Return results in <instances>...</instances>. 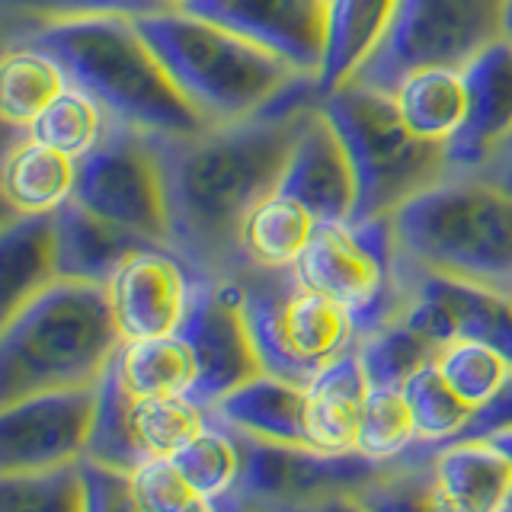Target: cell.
<instances>
[{"label": "cell", "mask_w": 512, "mask_h": 512, "mask_svg": "<svg viewBox=\"0 0 512 512\" xmlns=\"http://www.w3.org/2000/svg\"><path fill=\"white\" fill-rule=\"evenodd\" d=\"M320 109L336 125L356 170L359 196L352 221L391 218L448 176L445 144L416 138L400 119L394 93L349 80L320 96Z\"/></svg>", "instance_id": "cell-6"}, {"label": "cell", "mask_w": 512, "mask_h": 512, "mask_svg": "<svg viewBox=\"0 0 512 512\" xmlns=\"http://www.w3.org/2000/svg\"><path fill=\"white\" fill-rule=\"evenodd\" d=\"M317 228L320 221L314 218L308 205L276 189L244 221V231H240L244 266L292 269L304 247L311 244Z\"/></svg>", "instance_id": "cell-26"}, {"label": "cell", "mask_w": 512, "mask_h": 512, "mask_svg": "<svg viewBox=\"0 0 512 512\" xmlns=\"http://www.w3.org/2000/svg\"><path fill=\"white\" fill-rule=\"evenodd\" d=\"M439 375L448 381L468 407H484L487 400L503 388L512 375V365L500 349L477 340H455L448 343L436 359Z\"/></svg>", "instance_id": "cell-39"}, {"label": "cell", "mask_w": 512, "mask_h": 512, "mask_svg": "<svg viewBox=\"0 0 512 512\" xmlns=\"http://www.w3.org/2000/svg\"><path fill=\"white\" fill-rule=\"evenodd\" d=\"M503 7L506 0H397L388 36L352 80L394 93L420 68H464L506 39Z\"/></svg>", "instance_id": "cell-9"}, {"label": "cell", "mask_w": 512, "mask_h": 512, "mask_svg": "<svg viewBox=\"0 0 512 512\" xmlns=\"http://www.w3.org/2000/svg\"><path fill=\"white\" fill-rule=\"evenodd\" d=\"M512 429V375L496 391L484 407H477L468 429L461 432V439H490V436H500V432Z\"/></svg>", "instance_id": "cell-43"}, {"label": "cell", "mask_w": 512, "mask_h": 512, "mask_svg": "<svg viewBox=\"0 0 512 512\" xmlns=\"http://www.w3.org/2000/svg\"><path fill=\"white\" fill-rule=\"evenodd\" d=\"M397 0H330L327 48L317 74V96L349 84L362 64L375 55L394 20Z\"/></svg>", "instance_id": "cell-24"}, {"label": "cell", "mask_w": 512, "mask_h": 512, "mask_svg": "<svg viewBox=\"0 0 512 512\" xmlns=\"http://www.w3.org/2000/svg\"><path fill=\"white\" fill-rule=\"evenodd\" d=\"M461 71L468 112L445 144L448 173H484L512 138V42H493Z\"/></svg>", "instance_id": "cell-16"}, {"label": "cell", "mask_w": 512, "mask_h": 512, "mask_svg": "<svg viewBox=\"0 0 512 512\" xmlns=\"http://www.w3.org/2000/svg\"><path fill=\"white\" fill-rule=\"evenodd\" d=\"M240 301H244V292L237 279L199 276L196 295L180 327L199 365L196 388L189 397H196L208 410L263 372Z\"/></svg>", "instance_id": "cell-13"}, {"label": "cell", "mask_w": 512, "mask_h": 512, "mask_svg": "<svg viewBox=\"0 0 512 512\" xmlns=\"http://www.w3.org/2000/svg\"><path fill=\"white\" fill-rule=\"evenodd\" d=\"M237 32L317 80L327 48L330 0H186L180 7Z\"/></svg>", "instance_id": "cell-15"}, {"label": "cell", "mask_w": 512, "mask_h": 512, "mask_svg": "<svg viewBox=\"0 0 512 512\" xmlns=\"http://www.w3.org/2000/svg\"><path fill=\"white\" fill-rule=\"evenodd\" d=\"M439 487L455 512H506L512 458L496 439H455L432 452Z\"/></svg>", "instance_id": "cell-19"}, {"label": "cell", "mask_w": 512, "mask_h": 512, "mask_svg": "<svg viewBox=\"0 0 512 512\" xmlns=\"http://www.w3.org/2000/svg\"><path fill=\"white\" fill-rule=\"evenodd\" d=\"M157 138L109 119L103 141L77 160L74 199L128 234L170 247V208Z\"/></svg>", "instance_id": "cell-10"}, {"label": "cell", "mask_w": 512, "mask_h": 512, "mask_svg": "<svg viewBox=\"0 0 512 512\" xmlns=\"http://www.w3.org/2000/svg\"><path fill=\"white\" fill-rule=\"evenodd\" d=\"M0 186H4V212L55 215L74 199L77 160L23 135L7 144Z\"/></svg>", "instance_id": "cell-23"}, {"label": "cell", "mask_w": 512, "mask_h": 512, "mask_svg": "<svg viewBox=\"0 0 512 512\" xmlns=\"http://www.w3.org/2000/svg\"><path fill=\"white\" fill-rule=\"evenodd\" d=\"M106 125H109L106 109L80 87H68L39 112L36 122L26 128V135L32 141L48 144V148L80 160L103 141Z\"/></svg>", "instance_id": "cell-33"}, {"label": "cell", "mask_w": 512, "mask_h": 512, "mask_svg": "<svg viewBox=\"0 0 512 512\" xmlns=\"http://www.w3.org/2000/svg\"><path fill=\"white\" fill-rule=\"evenodd\" d=\"M183 512H215V503L212 500H196L192 506H186Z\"/></svg>", "instance_id": "cell-49"}, {"label": "cell", "mask_w": 512, "mask_h": 512, "mask_svg": "<svg viewBox=\"0 0 512 512\" xmlns=\"http://www.w3.org/2000/svg\"><path fill=\"white\" fill-rule=\"evenodd\" d=\"M202 272L160 244L138 247L109 279V301L125 340L180 333Z\"/></svg>", "instance_id": "cell-14"}, {"label": "cell", "mask_w": 512, "mask_h": 512, "mask_svg": "<svg viewBox=\"0 0 512 512\" xmlns=\"http://www.w3.org/2000/svg\"><path fill=\"white\" fill-rule=\"evenodd\" d=\"M58 279L55 215H10L0 224V314L10 317L20 304Z\"/></svg>", "instance_id": "cell-22"}, {"label": "cell", "mask_w": 512, "mask_h": 512, "mask_svg": "<svg viewBox=\"0 0 512 512\" xmlns=\"http://www.w3.org/2000/svg\"><path fill=\"white\" fill-rule=\"evenodd\" d=\"M304 400H308V384L260 372L247 384L234 388L228 397H221L208 413H212L218 423L240 432V436L308 445V432H304Z\"/></svg>", "instance_id": "cell-20"}, {"label": "cell", "mask_w": 512, "mask_h": 512, "mask_svg": "<svg viewBox=\"0 0 512 512\" xmlns=\"http://www.w3.org/2000/svg\"><path fill=\"white\" fill-rule=\"evenodd\" d=\"M173 464L202 500H218V496L237 490L240 471H244V452H240L237 432L212 416V423L173 455Z\"/></svg>", "instance_id": "cell-34"}, {"label": "cell", "mask_w": 512, "mask_h": 512, "mask_svg": "<svg viewBox=\"0 0 512 512\" xmlns=\"http://www.w3.org/2000/svg\"><path fill=\"white\" fill-rule=\"evenodd\" d=\"M439 346L432 336L416 330L407 317L381 327L378 333H368L356 343V352L368 372V381L375 388H407V381L416 378L423 368L436 365Z\"/></svg>", "instance_id": "cell-31"}, {"label": "cell", "mask_w": 512, "mask_h": 512, "mask_svg": "<svg viewBox=\"0 0 512 512\" xmlns=\"http://www.w3.org/2000/svg\"><path fill=\"white\" fill-rule=\"evenodd\" d=\"M212 423V413L189 394L135 400V436L144 458H173Z\"/></svg>", "instance_id": "cell-35"}, {"label": "cell", "mask_w": 512, "mask_h": 512, "mask_svg": "<svg viewBox=\"0 0 512 512\" xmlns=\"http://www.w3.org/2000/svg\"><path fill=\"white\" fill-rule=\"evenodd\" d=\"M420 445V432L410 410V400L404 388H375L368 391L359 445L356 452L375 461H400Z\"/></svg>", "instance_id": "cell-37"}, {"label": "cell", "mask_w": 512, "mask_h": 512, "mask_svg": "<svg viewBox=\"0 0 512 512\" xmlns=\"http://www.w3.org/2000/svg\"><path fill=\"white\" fill-rule=\"evenodd\" d=\"M317 103V80L301 77L260 116L212 125L196 135L157 138L170 208V250L208 279L237 276L244 269V221L279 189L295 138Z\"/></svg>", "instance_id": "cell-1"}, {"label": "cell", "mask_w": 512, "mask_h": 512, "mask_svg": "<svg viewBox=\"0 0 512 512\" xmlns=\"http://www.w3.org/2000/svg\"><path fill=\"white\" fill-rule=\"evenodd\" d=\"M288 512H372V509H368L356 493H333V496H324V500H317V503L288 509Z\"/></svg>", "instance_id": "cell-44"}, {"label": "cell", "mask_w": 512, "mask_h": 512, "mask_svg": "<svg viewBox=\"0 0 512 512\" xmlns=\"http://www.w3.org/2000/svg\"><path fill=\"white\" fill-rule=\"evenodd\" d=\"M125 336L109 288L55 279L0 327V407L13 400L100 384Z\"/></svg>", "instance_id": "cell-3"}, {"label": "cell", "mask_w": 512, "mask_h": 512, "mask_svg": "<svg viewBox=\"0 0 512 512\" xmlns=\"http://www.w3.org/2000/svg\"><path fill=\"white\" fill-rule=\"evenodd\" d=\"M186 4V0H154L157 10H180Z\"/></svg>", "instance_id": "cell-50"}, {"label": "cell", "mask_w": 512, "mask_h": 512, "mask_svg": "<svg viewBox=\"0 0 512 512\" xmlns=\"http://www.w3.org/2000/svg\"><path fill=\"white\" fill-rule=\"evenodd\" d=\"M231 279L244 292L240 308L263 372L308 384L320 368L359 343L343 304L304 288L292 269L244 266Z\"/></svg>", "instance_id": "cell-7"}, {"label": "cell", "mask_w": 512, "mask_h": 512, "mask_svg": "<svg viewBox=\"0 0 512 512\" xmlns=\"http://www.w3.org/2000/svg\"><path fill=\"white\" fill-rule=\"evenodd\" d=\"M404 391L416 420V432H420V445L436 452V448L461 439V432L468 429L474 416V407H468L448 388V381L439 375L436 365H429L416 378H410Z\"/></svg>", "instance_id": "cell-38"}, {"label": "cell", "mask_w": 512, "mask_h": 512, "mask_svg": "<svg viewBox=\"0 0 512 512\" xmlns=\"http://www.w3.org/2000/svg\"><path fill=\"white\" fill-rule=\"evenodd\" d=\"M116 368L135 400L192 394L199 375L196 352H192L183 333L151 336V340H125L116 356Z\"/></svg>", "instance_id": "cell-29"}, {"label": "cell", "mask_w": 512, "mask_h": 512, "mask_svg": "<svg viewBox=\"0 0 512 512\" xmlns=\"http://www.w3.org/2000/svg\"><path fill=\"white\" fill-rule=\"evenodd\" d=\"M484 173H490V176H512V138H509L506 148L500 151V157H496Z\"/></svg>", "instance_id": "cell-46"}, {"label": "cell", "mask_w": 512, "mask_h": 512, "mask_svg": "<svg viewBox=\"0 0 512 512\" xmlns=\"http://www.w3.org/2000/svg\"><path fill=\"white\" fill-rule=\"evenodd\" d=\"M372 512H455L432 468V448L416 445L407 458L391 461L388 471L356 490Z\"/></svg>", "instance_id": "cell-30"}, {"label": "cell", "mask_w": 512, "mask_h": 512, "mask_svg": "<svg viewBox=\"0 0 512 512\" xmlns=\"http://www.w3.org/2000/svg\"><path fill=\"white\" fill-rule=\"evenodd\" d=\"M368 391H372V381H368L356 346L320 368L308 381V400H304L308 445L336 455L356 452Z\"/></svg>", "instance_id": "cell-18"}, {"label": "cell", "mask_w": 512, "mask_h": 512, "mask_svg": "<svg viewBox=\"0 0 512 512\" xmlns=\"http://www.w3.org/2000/svg\"><path fill=\"white\" fill-rule=\"evenodd\" d=\"M215 503V512H260V509H253L244 496H240L237 490L234 493H224V496H218V500H212Z\"/></svg>", "instance_id": "cell-45"}, {"label": "cell", "mask_w": 512, "mask_h": 512, "mask_svg": "<svg viewBox=\"0 0 512 512\" xmlns=\"http://www.w3.org/2000/svg\"><path fill=\"white\" fill-rule=\"evenodd\" d=\"M68 74L48 55L45 48L26 42L4 45L0 64V116L7 128H26L36 122L39 112L68 90Z\"/></svg>", "instance_id": "cell-28"}, {"label": "cell", "mask_w": 512, "mask_h": 512, "mask_svg": "<svg viewBox=\"0 0 512 512\" xmlns=\"http://www.w3.org/2000/svg\"><path fill=\"white\" fill-rule=\"evenodd\" d=\"M135 26L208 128L260 116L308 77L237 32L186 10L144 13Z\"/></svg>", "instance_id": "cell-5"}, {"label": "cell", "mask_w": 512, "mask_h": 512, "mask_svg": "<svg viewBox=\"0 0 512 512\" xmlns=\"http://www.w3.org/2000/svg\"><path fill=\"white\" fill-rule=\"evenodd\" d=\"M100 384L42 391L0 407V474H32L87 461Z\"/></svg>", "instance_id": "cell-12"}, {"label": "cell", "mask_w": 512, "mask_h": 512, "mask_svg": "<svg viewBox=\"0 0 512 512\" xmlns=\"http://www.w3.org/2000/svg\"><path fill=\"white\" fill-rule=\"evenodd\" d=\"M87 512H144L132 490V474L106 468L100 461H84Z\"/></svg>", "instance_id": "cell-42"}, {"label": "cell", "mask_w": 512, "mask_h": 512, "mask_svg": "<svg viewBox=\"0 0 512 512\" xmlns=\"http://www.w3.org/2000/svg\"><path fill=\"white\" fill-rule=\"evenodd\" d=\"M87 461H100L106 468H119L128 474L141 461H148L135 436V397L128 394L116 368V359H112L100 381V400H96V420H93Z\"/></svg>", "instance_id": "cell-32"}, {"label": "cell", "mask_w": 512, "mask_h": 512, "mask_svg": "<svg viewBox=\"0 0 512 512\" xmlns=\"http://www.w3.org/2000/svg\"><path fill=\"white\" fill-rule=\"evenodd\" d=\"M4 42H26L55 55L68 84L90 93L112 122L160 138L196 135L208 128L128 16L26 26L4 32Z\"/></svg>", "instance_id": "cell-2"}, {"label": "cell", "mask_w": 512, "mask_h": 512, "mask_svg": "<svg viewBox=\"0 0 512 512\" xmlns=\"http://www.w3.org/2000/svg\"><path fill=\"white\" fill-rule=\"evenodd\" d=\"M55 240H58V279L109 285L119 266L148 240L128 234L119 224L93 215L77 199L55 212Z\"/></svg>", "instance_id": "cell-21"}, {"label": "cell", "mask_w": 512, "mask_h": 512, "mask_svg": "<svg viewBox=\"0 0 512 512\" xmlns=\"http://www.w3.org/2000/svg\"><path fill=\"white\" fill-rule=\"evenodd\" d=\"M4 32L26 26L96 20V16H128L138 20L144 13H157L154 0H0Z\"/></svg>", "instance_id": "cell-40"}, {"label": "cell", "mask_w": 512, "mask_h": 512, "mask_svg": "<svg viewBox=\"0 0 512 512\" xmlns=\"http://www.w3.org/2000/svg\"><path fill=\"white\" fill-rule=\"evenodd\" d=\"M244 471L237 493L260 512H288L333 493H356L368 480L388 471L391 461L365 458L362 452H320L311 445L266 442L240 436Z\"/></svg>", "instance_id": "cell-11"}, {"label": "cell", "mask_w": 512, "mask_h": 512, "mask_svg": "<svg viewBox=\"0 0 512 512\" xmlns=\"http://www.w3.org/2000/svg\"><path fill=\"white\" fill-rule=\"evenodd\" d=\"M400 119L416 138L448 144L468 112V87L461 68H420L394 90Z\"/></svg>", "instance_id": "cell-27"}, {"label": "cell", "mask_w": 512, "mask_h": 512, "mask_svg": "<svg viewBox=\"0 0 512 512\" xmlns=\"http://www.w3.org/2000/svg\"><path fill=\"white\" fill-rule=\"evenodd\" d=\"M0 512H87L84 461L52 471L0 474Z\"/></svg>", "instance_id": "cell-36"}, {"label": "cell", "mask_w": 512, "mask_h": 512, "mask_svg": "<svg viewBox=\"0 0 512 512\" xmlns=\"http://www.w3.org/2000/svg\"><path fill=\"white\" fill-rule=\"evenodd\" d=\"M400 269V266H397ZM400 279L407 285L432 295L452 317L455 340H477L500 349L512 365V295L493 292L484 285L429 276V272L400 269Z\"/></svg>", "instance_id": "cell-25"}, {"label": "cell", "mask_w": 512, "mask_h": 512, "mask_svg": "<svg viewBox=\"0 0 512 512\" xmlns=\"http://www.w3.org/2000/svg\"><path fill=\"white\" fill-rule=\"evenodd\" d=\"M292 272L304 288L343 304L359 340L394 324L410 308L391 218L320 224Z\"/></svg>", "instance_id": "cell-8"}, {"label": "cell", "mask_w": 512, "mask_h": 512, "mask_svg": "<svg viewBox=\"0 0 512 512\" xmlns=\"http://www.w3.org/2000/svg\"><path fill=\"white\" fill-rule=\"evenodd\" d=\"M279 192L304 202L320 224H346L356 215V170L336 125L320 103L308 112L288 154Z\"/></svg>", "instance_id": "cell-17"}, {"label": "cell", "mask_w": 512, "mask_h": 512, "mask_svg": "<svg viewBox=\"0 0 512 512\" xmlns=\"http://www.w3.org/2000/svg\"><path fill=\"white\" fill-rule=\"evenodd\" d=\"M397 266L512 295V189L448 173L391 215Z\"/></svg>", "instance_id": "cell-4"}, {"label": "cell", "mask_w": 512, "mask_h": 512, "mask_svg": "<svg viewBox=\"0 0 512 512\" xmlns=\"http://www.w3.org/2000/svg\"><path fill=\"white\" fill-rule=\"evenodd\" d=\"M490 439H496V442H500V445L506 448V452H509V458H512V429H509V432H500V436H490ZM506 512H512V500H509Z\"/></svg>", "instance_id": "cell-47"}, {"label": "cell", "mask_w": 512, "mask_h": 512, "mask_svg": "<svg viewBox=\"0 0 512 512\" xmlns=\"http://www.w3.org/2000/svg\"><path fill=\"white\" fill-rule=\"evenodd\" d=\"M496 180H500V183H506V186L512 189V176H496Z\"/></svg>", "instance_id": "cell-51"}, {"label": "cell", "mask_w": 512, "mask_h": 512, "mask_svg": "<svg viewBox=\"0 0 512 512\" xmlns=\"http://www.w3.org/2000/svg\"><path fill=\"white\" fill-rule=\"evenodd\" d=\"M503 36L512 42V0H506V7H503Z\"/></svg>", "instance_id": "cell-48"}, {"label": "cell", "mask_w": 512, "mask_h": 512, "mask_svg": "<svg viewBox=\"0 0 512 512\" xmlns=\"http://www.w3.org/2000/svg\"><path fill=\"white\" fill-rule=\"evenodd\" d=\"M132 490L144 512H183L202 496L189 487L173 458H148L132 471Z\"/></svg>", "instance_id": "cell-41"}]
</instances>
